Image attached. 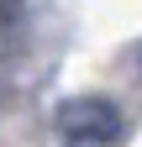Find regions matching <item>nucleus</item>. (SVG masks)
Here are the masks:
<instances>
[{"label":"nucleus","instance_id":"nucleus-1","mask_svg":"<svg viewBox=\"0 0 142 147\" xmlns=\"http://www.w3.org/2000/svg\"><path fill=\"white\" fill-rule=\"evenodd\" d=\"M58 131H63L68 142H84V147H111V142H121L126 121H121V110H116L111 100L79 95V100L58 105Z\"/></svg>","mask_w":142,"mask_h":147},{"label":"nucleus","instance_id":"nucleus-2","mask_svg":"<svg viewBox=\"0 0 142 147\" xmlns=\"http://www.w3.org/2000/svg\"><path fill=\"white\" fill-rule=\"evenodd\" d=\"M16 42H21V5L16 0H0V58H11Z\"/></svg>","mask_w":142,"mask_h":147}]
</instances>
